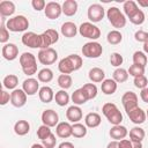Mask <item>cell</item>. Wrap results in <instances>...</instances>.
<instances>
[{
  "label": "cell",
  "mask_w": 148,
  "mask_h": 148,
  "mask_svg": "<svg viewBox=\"0 0 148 148\" xmlns=\"http://www.w3.org/2000/svg\"><path fill=\"white\" fill-rule=\"evenodd\" d=\"M147 62H148V58H147V56H146L145 52H142V51H135L133 53V64L140 65L142 67H146Z\"/></svg>",
  "instance_id": "40"
},
{
  "label": "cell",
  "mask_w": 148,
  "mask_h": 148,
  "mask_svg": "<svg viewBox=\"0 0 148 148\" xmlns=\"http://www.w3.org/2000/svg\"><path fill=\"white\" fill-rule=\"evenodd\" d=\"M101 121H102L101 116L98 113H96V112H89L84 118V124L89 128H95V127L99 126Z\"/></svg>",
  "instance_id": "25"
},
{
  "label": "cell",
  "mask_w": 148,
  "mask_h": 148,
  "mask_svg": "<svg viewBox=\"0 0 148 148\" xmlns=\"http://www.w3.org/2000/svg\"><path fill=\"white\" fill-rule=\"evenodd\" d=\"M71 98H72V102L74 103V105H82V104H84V103H87L89 101L87 95L84 94V91L81 88L74 90V92L72 94Z\"/></svg>",
  "instance_id": "29"
},
{
  "label": "cell",
  "mask_w": 148,
  "mask_h": 148,
  "mask_svg": "<svg viewBox=\"0 0 148 148\" xmlns=\"http://www.w3.org/2000/svg\"><path fill=\"white\" fill-rule=\"evenodd\" d=\"M133 148H142V142H133Z\"/></svg>",
  "instance_id": "57"
},
{
  "label": "cell",
  "mask_w": 148,
  "mask_h": 148,
  "mask_svg": "<svg viewBox=\"0 0 148 148\" xmlns=\"http://www.w3.org/2000/svg\"><path fill=\"white\" fill-rule=\"evenodd\" d=\"M123 9H124L125 15L130 18V17H132V16L139 10V7H138V3H136L135 1H133V0H128V1H125V2H124Z\"/></svg>",
  "instance_id": "32"
},
{
  "label": "cell",
  "mask_w": 148,
  "mask_h": 148,
  "mask_svg": "<svg viewBox=\"0 0 148 148\" xmlns=\"http://www.w3.org/2000/svg\"><path fill=\"white\" fill-rule=\"evenodd\" d=\"M22 89L24 90V92L28 95V96H32L35 95L36 92L39 91V83H38V80L34 79V77H28L23 81L22 83Z\"/></svg>",
  "instance_id": "17"
},
{
  "label": "cell",
  "mask_w": 148,
  "mask_h": 148,
  "mask_svg": "<svg viewBox=\"0 0 148 148\" xmlns=\"http://www.w3.org/2000/svg\"><path fill=\"white\" fill-rule=\"evenodd\" d=\"M27 94L23 89H15L10 92V103L15 108H22L27 103Z\"/></svg>",
  "instance_id": "14"
},
{
  "label": "cell",
  "mask_w": 148,
  "mask_h": 148,
  "mask_svg": "<svg viewBox=\"0 0 148 148\" xmlns=\"http://www.w3.org/2000/svg\"><path fill=\"white\" fill-rule=\"evenodd\" d=\"M140 7H143V8H148V0H138L136 2Z\"/></svg>",
  "instance_id": "56"
},
{
  "label": "cell",
  "mask_w": 148,
  "mask_h": 148,
  "mask_svg": "<svg viewBox=\"0 0 148 148\" xmlns=\"http://www.w3.org/2000/svg\"><path fill=\"white\" fill-rule=\"evenodd\" d=\"M88 18L91 23H97L101 22L105 15V10L104 7L99 3H92L88 7V12H87Z\"/></svg>",
  "instance_id": "10"
},
{
  "label": "cell",
  "mask_w": 148,
  "mask_h": 148,
  "mask_svg": "<svg viewBox=\"0 0 148 148\" xmlns=\"http://www.w3.org/2000/svg\"><path fill=\"white\" fill-rule=\"evenodd\" d=\"M81 89L84 91L88 99H94L97 96V87L94 83H86L81 87Z\"/></svg>",
  "instance_id": "41"
},
{
  "label": "cell",
  "mask_w": 148,
  "mask_h": 148,
  "mask_svg": "<svg viewBox=\"0 0 148 148\" xmlns=\"http://www.w3.org/2000/svg\"><path fill=\"white\" fill-rule=\"evenodd\" d=\"M128 74L132 75L133 77H136V76H140V75H143L145 74V67L140 66V65H131L130 68H128Z\"/></svg>",
  "instance_id": "44"
},
{
  "label": "cell",
  "mask_w": 148,
  "mask_h": 148,
  "mask_svg": "<svg viewBox=\"0 0 148 148\" xmlns=\"http://www.w3.org/2000/svg\"><path fill=\"white\" fill-rule=\"evenodd\" d=\"M66 118L67 120H69L71 123L75 124L79 123L82 119V110L79 105H72L67 109L66 111Z\"/></svg>",
  "instance_id": "19"
},
{
  "label": "cell",
  "mask_w": 148,
  "mask_h": 148,
  "mask_svg": "<svg viewBox=\"0 0 148 148\" xmlns=\"http://www.w3.org/2000/svg\"><path fill=\"white\" fill-rule=\"evenodd\" d=\"M140 97H141V99H142L145 103H148V87L141 90V92H140Z\"/></svg>",
  "instance_id": "53"
},
{
  "label": "cell",
  "mask_w": 148,
  "mask_h": 148,
  "mask_svg": "<svg viewBox=\"0 0 148 148\" xmlns=\"http://www.w3.org/2000/svg\"><path fill=\"white\" fill-rule=\"evenodd\" d=\"M127 116L130 118V120L136 125H140V124H143L146 121V118H147V114L145 112V110H142L141 108H135L133 110H131L130 112H127Z\"/></svg>",
  "instance_id": "18"
},
{
  "label": "cell",
  "mask_w": 148,
  "mask_h": 148,
  "mask_svg": "<svg viewBox=\"0 0 148 148\" xmlns=\"http://www.w3.org/2000/svg\"><path fill=\"white\" fill-rule=\"evenodd\" d=\"M38 96H39L40 102H43V103H50L54 98V92H53V90H52L51 87L44 86V87H42L39 89Z\"/></svg>",
  "instance_id": "27"
},
{
  "label": "cell",
  "mask_w": 148,
  "mask_h": 148,
  "mask_svg": "<svg viewBox=\"0 0 148 148\" xmlns=\"http://www.w3.org/2000/svg\"><path fill=\"white\" fill-rule=\"evenodd\" d=\"M2 84H3V87L6 89H13V90H15L16 86L18 84V77L15 74H9V75H7V76L3 77Z\"/></svg>",
  "instance_id": "36"
},
{
  "label": "cell",
  "mask_w": 148,
  "mask_h": 148,
  "mask_svg": "<svg viewBox=\"0 0 148 148\" xmlns=\"http://www.w3.org/2000/svg\"><path fill=\"white\" fill-rule=\"evenodd\" d=\"M37 77H38V81L43 82V83H47L50 81H52L53 79V72L50 69V68H43L40 69L38 73H37Z\"/></svg>",
  "instance_id": "38"
},
{
  "label": "cell",
  "mask_w": 148,
  "mask_h": 148,
  "mask_svg": "<svg viewBox=\"0 0 148 148\" xmlns=\"http://www.w3.org/2000/svg\"><path fill=\"white\" fill-rule=\"evenodd\" d=\"M56 133L61 139H67L72 135V125L67 121H61L56 126Z\"/></svg>",
  "instance_id": "21"
},
{
  "label": "cell",
  "mask_w": 148,
  "mask_h": 148,
  "mask_svg": "<svg viewBox=\"0 0 148 148\" xmlns=\"http://www.w3.org/2000/svg\"><path fill=\"white\" fill-rule=\"evenodd\" d=\"M102 92L105 95H112L117 90V82L113 79H105L101 84Z\"/></svg>",
  "instance_id": "26"
},
{
  "label": "cell",
  "mask_w": 148,
  "mask_h": 148,
  "mask_svg": "<svg viewBox=\"0 0 148 148\" xmlns=\"http://www.w3.org/2000/svg\"><path fill=\"white\" fill-rule=\"evenodd\" d=\"M50 128H51V127H49V126H46V125H40V126L38 127V130H37V136H38V139H40L42 141H43L44 139H46V138L52 133Z\"/></svg>",
  "instance_id": "46"
},
{
  "label": "cell",
  "mask_w": 148,
  "mask_h": 148,
  "mask_svg": "<svg viewBox=\"0 0 148 148\" xmlns=\"http://www.w3.org/2000/svg\"><path fill=\"white\" fill-rule=\"evenodd\" d=\"M72 135L74 138L81 139L87 135V126L81 123H75L72 125Z\"/></svg>",
  "instance_id": "33"
},
{
  "label": "cell",
  "mask_w": 148,
  "mask_h": 148,
  "mask_svg": "<svg viewBox=\"0 0 148 148\" xmlns=\"http://www.w3.org/2000/svg\"><path fill=\"white\" fill-rule=\"evenodd\" d=\"M145 135H146L145 130L139 126H135L130 131V140L132 142H142V140L145 139Z\"/></svg>",
  "instance_id": "31"
},
{
  "label": "cell",
  "mask_w": 148,
  "mask_h": 148,
  "mask_svg": "<svg viewBox=\"0 0 148 148\" xmlns=\"http://www.w3.org/2000/svg\"><path fill=\"white\" fill-rule=\"evenodd\" d=\"M29 131H30V124L27 120H17L14 125V132L20 136L28 134Z\"/></svg>",
  "instance_id": "30"
},
{
  "label": "cell",
  "mask_w": 148,
  "mask_h": 148,
  "mask_svg": "<svg viewBox=\"0 0 148 148\" xmlns=\"http://www.w3.org/2000/svg\"><path fill=\"white\" fill-rule=\"evenodd\" d=\"M121 103H123V106L127 112H130L131 110L138 108V96L135 92L133 91H126L123 97H121Z\"/></svg>",
  "instance_id": "12"
},
{
  "label": "cell",
  "mask_w": 148,
  "mask_h": 148,
  "mask_svg": "<svg viewBox=\"0 0 148 148\" xmlns=\"http://www.w3.org/2000/svg\"><path fill=\"white\" fill-rule=\"evenodd\" d=\"M109 134H110L111 139H113V140H116V141H120V140H123V139H125V138L127 136L128 131H127V128H126L125 126H123V125H113V126L111 127Z\"/></svg>",
  "instance_id": "20"
},
{
  "label": "cell",
  "mask_w": 148,
  "mask_h": 148,
  "mask_svg": "<svg viewBox=\"0 0 148 148\" xmlns=\"http://www.w3.org/2000/svg\"><path fill=\"white\" fill-rule=\"evenodd\" d=\"M58 148H75V147H74V145H73L72 142L65 141V142H61V143L58 146Z\"/></svg>",
  "instance_id": "54"
},
{
  "label": "cell",
  "mask_w": 148,
  "mask_h": 148,
  "mask_svg": "<svg viewBox=\"0 0 148 148\" xmlns=\"http://www.w3.org/2000/svg\"><path fill=\"white\" fill-rule=\"evenodd\" d=\"M31 6H32V8H34L35 10L39 12V10L45 9L46 2H45L44 0H32V1H31Z\"/></svg>",
  "instance_id": "50"
},
{
  "label": "cell",
  "mask_w": 148,
  "mask_h": 148,
  "mask_svg": "<svg viewBox=\"0 0 148 148\" xmlns=\"http://www.w3.org/2000/svg\"><path fill=\"white\" fill-rule=\"evenodd\" d=\"M88 76H89V80L91 82H95V83H98V82H103L105 80V73L102 68L99 67H92L89 73H88Z\"/></svg>",
  "instance_id": "24"
},
{
  "label": "cell",
  "mask_w": 148,
  "mask_h": 148,
  "mask_svg": "<svg viewBox=\"0 0 148 148\" xmlns=\"http://www.w3.org/2000/svg\"><path fill=\"white\" fill-rule=\"evenodd\" d=\"M145 20H146L145 13L141 9H139L132 17H130V22L133 23V24H135V25H141L145 22Z\"/></svg>",
  "instance_id": "43"
},
{
  "label": "cell",
  "mask_w": 148,
  "mask_h": 148,
  "mask_svg": "<svg viewBox=\"0 0 148 148\" xmlns=\"http://www.w3.org/2000/svg\"><path fill=\"white\" fill-rule=\"evenodd\" d=\"M119 148H133V142L127 139H123L119 141Z\"/></svg>",
  "instance_id": "52"
},
{
  "label": "cell",
  "mask_w": 148,
  "mask_h": 148,
  "mask_svg": "<svg viewBox=\"0 0 148 148\" xmlns=\"http://www.w3.org/2000/svg\"><path fill=\"white\" fill-rule=\"evenodd\" d=\"M6 27L9 31L13 32H22L29 28V21L24 15H16L7 20Z\"/></svg>",
  "instance_id": "4"
},
{
  "label": "cell",
  "mask_w": 148,
  "mask_h": 148,
  "mask_svg": "<svg viewBox=\"0 0 148 148\" xmlns=\"http://www.w3.org/2000/svg\"><path fill=\"white\" fill-rule=\"evenodd\" d=\"M79 34L88 39L91 40H96L101 37V30L97 25H95L91 22H83L80 27H79Z\"/></svg>",
  "instance_id": "6"
},
{
  "label": "cell",
  "mask_w": 148,
  "mask_h": 148,
  "mask_svg": "<svg viewBox=\"0 0 148 148\" xmlns=\"http://www.w3.org/2000/svg\"><path fill=\"white\" fill-rule=\"evenodd\" d=\"M1 94H0V104L1 105H6L8 102H10V94L9 92H7L6 90H1L0 91Z\"/></svg>",
  "instance_id": "51"
},
{
  "label": "cell",
  "mask_w": 148,
  "mask_h": 148,
  "mask_svg": "<svg viewBox=\"0 0 148 148\" xmlns=\"http://www.w3.org/2000/svg\"><path fill=\"white\" fill-rule=\"evenodd\" d=\"M102 112L112 125H120L123 121V114L114 103H105L102 106Z\"/></svg>",
  "instance_id": "3"
},
{
  "label": "cell",
  "mask_w": 148,
  "mask_h": 148,
  "mask_svg": "<svg viewBox=\"0 0 148 148\" xmlns=\"http://www.w3.org/2000/svg\"><path fill=\"white\" fill-rule=\"evenodd\" d=\"M60 31L62 34V36L67 37V38H73L76 36L77 31H79V28L75 25V23L68 21V22H65L61 28H60Z\"/></svg>",
  "instance_id": "22"
},
{
  "label": "cell",
  "mask_w": 148,
  "mask_h": 148,
  "mask_svg": "<svg viewBox=\"0 0 148 148\" xmlns=\"http://www.w3.org/2000/svg\"><path fill=\"white\" fill-rule=\"evenodd\" d=\"M59 116L54 110H44L42 113V123L49 127H56L59 123Z\"/></svg>",
  "instance_id": "15"
},
{
  "label": "cell",
  "mask_w": 148,
  "mask_h": 148,
  "mask_svg": "<svg viewBox=\"0 0 148 148\" xmlns=\"http://www.w3.org/2000/svg\"><path fill=\"white\" fill-rule=\"evenodd\" d=\"M82 54L83 57L86 58H90V59H96L98 57L102 56L103 53V47L102 45L98 43V42H95V40H91V42H88L86 43L83 46H82Z\"/></svg>",
  "instance_id": "7"
},
{
  "label": "cell",
  "mask_w": 148,
  "mask_h": 148,
  "mask_svg": "<svg viewBox=\"0 0 148 148\" xmlns=\"http://www.w3.org/2000/svg\"><path fill=\"white\" fill-rule=\"evenodd\" d=\"M106 40L111 45H117L123 40V35L118 30H111L106 36Z\"/></svg>",
  "instance_id": "39"
},
{
  "label": "cell",
  "mask_w": 148,
  "mask_h": 148,
  "mask_svg": "<svg viewBox=\"0 0 148 148\" xmlns=\"http://www.w3.org/2000/svg\"><path fill=\"white\" fill-rule=\"evenodd\" d=\"M82 66V58L77 54H69L62 58L58 64V69L61 74H71L79 71Z\"/></svg>",
  "instance_id": "1"
},
{
  "label": "cell",
  "mask_w": 148,
  "mask_h": 148,
  "mask_svg": "<svg viewBox=\"0 0 148 148\" xmlns=\"http://www.w3.org/2000/svg\"><path fill=\"white\" fill-rule=\"evenodd\" d=\"M143 52H145L146 54H148V40L143 44Z\"/></svg>",
  "instance_id": "58"
},
{
  "label": "cell",
  "mask_w": 148,
  "mask_h": 148,
  "mask_svg": "<svg viewBox=\"0 0 148 148\" xmlns=\"http://www.w3.org/2000/svg\"><path fill=\"white\" fill-rule=\"evenodd\" d=\"M106 17L111 25L117 29H121L126 25V17L117 7H110L106 12Z\"/></svg>",
  "instance_id": "5"
},
{
  "label": "cell",
  "mask_w": 148,
  "mask_h": 148,
  "mask_svg": "<svg viewBox=\"0 0 148 148\" xmlns=\"http://www.w3.org/2000/svg\"><path fill=\"white\" fill-rule=\"evenodd\" d=\"M56 143H57V139H56V135L53 133H51L46 139H44L42 141V145L45 148H54L56 147Z\"/></svg>",
  "instance_id": "48"
},
{
  "label": "cell",
  "mask_w": 148,
  "mask_h": 148,
  "mask_svg": "<svg viewBox=\"0 0 148 148\" xmlns=\"http://www.w3.org/2000/svg\"><path fill=\"white\" fill-rule=\"evenodd\" d=\"M54 101H56V103L59 106H65V105H67L69 103V95H68V92L66 90L61 89V90H59V91L56 92Z\"/></svg>",
  "instance_id": "34"
},
{
  "label": "cell",
  "mask_w": 148,
  "mask_h": 148,
  "mask_svg": "<svg viewBox=\"0 0 148 148\" xmlns=\"http://www.w3.org/2000/svg\"><path fill=\"white\" fill-rule=\"evenodd\" d=\"M37 58H38V61L42 65H52L58 59V52L53 47L39 50V52L37 54Z\"/></svg>",
  "instance_id": "9"
},
{
  "label": "cell",
  "mask_w": 148,
  "mask_h": 148,
  "mask_svg": "<svg viewBox=\"0 0 148 148\" xmlns=\"http://www.w3.org/2000/svg\"><path fill=\"white\" fill-rule=\"evenodd\" d=\"M31 148H45V147L43 145H40V143H34L31 146Z\"/></svg>",
  "instance_id": "59"
},
{
  "label": "cell",
  "mask_w": 148,
  "mask_h": 148,
  "mask_svg": "<svg viewBox=\"0 0 148 148\" xmlns=\"http://www.w3.org/2000/svg\"><path fill=\"white\" fill-rule=\"evenodd\" d=\"M5 20L6 17H1V27H0V42L3 44H7L8 39H9V30L7 29L6 24H5Z\"/></svg>",
  "instance_id": "42"
},
{
  "label": "cell",
  "mask_w": 148,
  "mask_h": 148,
  "mask_svg": "<svg viewBox=\"0 0 148 148\" xmlns=\"http://www.w3.org/2000/svg\"><path fill=\"white\" fill-rule=\"evenodd\" d=\"M106 148H119V141H116V140L110 141V142L108 143Z\"/></svg>",
  "instance_id": "55"
},
{
  "label": "cell",
  "mask_w": 148,
  "mask_h": 148,
  "mask_svg": "<svg viewBox=\"0 0 148 148\" xmlns=\"http://www.w3.org/2000/svg\"><path fill=\"white\" fill-rule=\"evenodd\" d=\"M20 65L23 73L28 76L36 74L37 72V60L36 57L30 52H23L20 56Z\"/></svg>",
  "instance_id": "2"
},
{
  "label": "cell",
  "mask_w": 148,
  "mask_h": 148,
  "mask_svg": "<svg viewBox=\"0 0 148 148\" xmlns=\"http://www.w3.org/2000/svg\"><path fill=\"white\" fill-rule=\"evenodd\" d=\"M15 13V3L13 1H1L0 2V15L1 17L12 16Z\"/></svg>",
  "instance_id": "23"
},
{
  "label": "cell",
  "mask_w": 148,
  "mask_h": 148,
  "mask_svg": "<svg viewBox=\"0 0 148 148\" xmlns=\"http://www.w3.org/2000/svg\"><path fill=\"white\" fill-rule=\"evenodd\" d=\"M123 61H124V59H123V56L120 53H118V52L111 53V56H110V62H111L112 66L119 67L123 64Z\"/></svg>",
  "instance_id": "47"
},
{
  "label": "cell",
  "mask_w": 148,
  "mask_h": 148,
  "mask_svg": "<svg viewBox=\"0 0 148 148\" xmlns=\"http://www.w3.org/2000/svg\"><path fill=\"white\" fill-rule=\"evenodd\" d=\"M72 83H73V80L69 74H60L58 76V86L61 89H64V90L69 89L72 87Z\"/></svg>",
  "instance_id": "37"
},
{
  "label": "cell",
  "mask_w": 148,
  "mask_h": 148,
  "mask_svg": "<svg viewBox=\"0 0 148 148\" xmlns=\"http://www.w3.org/2000/svg\"><path fill=\"white\" fill-rule=\"evenodd\" d=\"M22 44L30 49H40V35L35 34L34 31H25L22 35Z\"/></svg>",
  "instance_id": "11"
},
{
  "label": "cell",
  "mask_w": 148,
  "mask_h": 148,
  "mask_svg": "<svg viewBox=\"0 0 148 148\" xmlns=\"http://www.w3.org/2000/svg\"><path fill=\"white\" fill-rule=\"evenodd\" d=\"M146 114H147V118H148V110H147V112H146Z\"/></svg>",
  "instance_id": "60"
},
{
  "label": "cell",
  "mask_w": 148,
  "mask_h": 148,
  "mask_svg": "<svg viewBox=\"0 0 148 148\" xmlns=\"http://www.w3.org/2000/svg\"><path fill=\"white\" fill-rule=\"evenodd\" d=\"M59 40V34L54 29H47L40 34V50L49 49L51 45L56 44Z\"/></svg>",
  "instance_id": "8"
},
{
  "label": "cell",
  "mask_w": 148,
  "mask_h": 148,
  "mask_svg": "<svg viewBox=\"0 0 148 148\" xmlns=\"http://www.w3.org/2000/svg\"><path fill=\"white\" fill-rule=\"evenodd\" d=\"M62 13L66 16H73L77 12V2L75 0H66L62 5Z\"/></svg>",
  "instance_id": "28"
},
{
  "label": "cell",
  "mask_w": 148,
  "mask_h": 148,
  "mask_svg": "<svg viewBox=\"0 0 148 148\" xmlns=\"http://www.w3.org/2000/svg\"><path fill=\"white\" fill-rule=\"evenodd\" d=\"M134 38L136 42H141V43H146L148 40V32L145 31V30H138L135 34H134Z\"/></svg>",
  "instance_id": "49"
},
{
  "label": "cell",
  "mask_w": 148,
  "mask_h": 148,
  "mask_svg": "<svg viewBox=\"0 0 148 148\" xmlns=\"http://www.w3.org/2000/svg\"><path fill=\"white\" fill-rule=\"evenodd\" d=\"M128 72L125 69V68H121V67H118L117 69H114L112 76H113V80L117 82V83H123V82H126L127 79H128Z\"/></svg>",
  "instance_id": "35"
},
{
  "label": "cell",
  "mask_w": 148,
  "mask_h": 148,
  "mask_svg": "<svg viewBox=\"0 0 148 148\" xmlns=\"http://www.w3.org/2000/svg\"><path fill=\"white\" fill-rule=\"evenodd\" d=\"M1 53H2V57L6 60L13 61L18 57V47L14 43H7L2 46Z\"/></svg>",
  "instance_id": "16"
},
{
  "label": "cell",
  "mask_w": 148,
  "mask_h": 148,
  "mask_svg": "<svg viewBox=\"0 0 148 148\" xmlns=\"http://www.w3.org/2000/svg\"><path fill=\"white\" fill-rule=\"evenodd\" d=\"M133 83H134V86H135L136 88H139V89L142 90V89H145V88L148 87V79H147L145 75H140V76L134 77Z\"/></svg>",
  "instance_id": "45"
},
{
  "label": "cell",
  "mask_w": 148,
  "mask_h": 148,
  "mask_svg": "<svg viewBox=\"0 0 148 148\" xmlns=\"http://www.w3.org/2000/svg\"><path fill=\"white\" fill-rule=\"evenodd\" d=\"M44 13H45V16L50 20H56L58 18L61 13H62V7L59 2H54V1H51V2H47L46 3V7L44 9Z\"/></svg>",
  "instance_id": "13"
}]
</instances>
